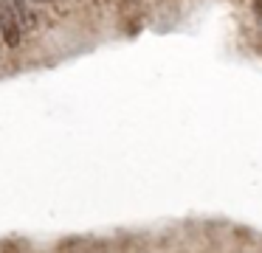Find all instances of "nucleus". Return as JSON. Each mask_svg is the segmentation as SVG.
<instances>
[{
    "mask_svg": "<svg viewBox=\"0 0 262 253\" xmlns=\"http://www.w3.org/2000/svg\"><path fill=\"white\" fill-rule=\"evenodd\" d=\"M14 6H17L20 17H23V26H26V31H31V28L37 26V11L31 9V0H14Z\"/></svg>",
    "mask_w": 262,
    "mask_h": 253,
    "instance_id": "obj_2",
    "label": "nucleus"
},
{
    "mask_svg": "<svg viewBox=\"0 0 262 253\" xmlns=\"http://www.w3.org/2000/svg\"><path fill=\"white\" fill-rule=\"evenodd\" d=\"M0 34H3V42L9 48H17L26 37L23 17H20L14 0H0Z\"/></svg>",
    "mask_w": 262,
    "mask_h": 253,
    "instance_id": "obj_1",
    "label": "nucleus"
},
{
    "mask_svg": "<svg viewBox=\"0 0 262 253\" xmlns=\"http://www.w3.org/2000/svg\"><path fill=\"white\" fill-rule=\"evenodd\" d=\"M254 11H256V17L262 20V0H254Z\"/></svg>",
    "mask_w": 262,
    "mask_h": 253,
    "instance_id": "obj_3",
    "label": "nucleus"
}]
</instances>
